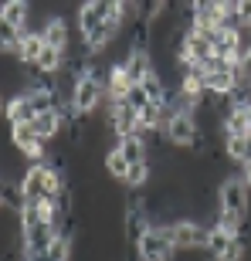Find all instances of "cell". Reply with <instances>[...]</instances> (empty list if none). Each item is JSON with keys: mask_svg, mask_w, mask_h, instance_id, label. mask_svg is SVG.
<instances>
[{"mask_svg": "<svg viewBox=\"0 0 251 261\" xmlns=\"http://www.w3.org/2000/svg\"><path fill=\"white\" fill-rule=\"evenodd\" d=\"M166 231H170L173 251H204L207 248V224H200V221L180 217V221L166 224Z\"/></svg>", "mask_w": 251, "mask_h": 261, "instance_id": "cell-1", "label": "cell"}, {"mask_svg": "<svg viewBox=\"0 0 251 261\" xmlns=\"http://www.w3.org/2000/svg\"><path fill=\"white\" fill-rule=\"evenodd\" d=\"M200 126H197V119L190 116V112H173V119L166 122V133L163 139L173 149H197V143H200Z\"/></svg>", "mask_w": 251, "mask_h": 261, "instance_id": "cell-2", "label": "cell"}, {"mask_svg": "<svg viewBox=\"0 0 251 261\" xmlns=\"http://www.w3.org/2000/svg\"><path fill=\"white\" fill-rule=\"evenodd\" d=\"M109 20H112V4L109 0H88V4H78V10H75V28L82 38L95 34Z\"/></svg>", "mask_w": 251, "mask_h": 261, "instance_id": "cell-3", "label": "cell"}, {"mask_svg": "<svg viewBox=\"0 0 251 261\" xmlns=\"http://www.w3.org/2000/svg\"><path fill=\"white\" fill-rule=\"evenodd\" d=\"M31 4L24 0H7L4 7H0V28L7 31V34H28V24H31Z\"/></svg>", "mask_w": 251, "mask_h": 261, "instance_id": "cell-4", "label": "cell"}, {"mask_svg": "<svg viewBox=\"0 0 251 261\" xmlns=\"http://www.w3.org/2000/svg\"><path fill=\"white\" fill-rule=\"evenodd\" d=\"M109 129L116 133V139L136 136V133H139V112H136L129 102H116V106H109Z\"/></svg>", "mask_w": 251, "mask_h": 261, "instance_id": "cell-5", "label": "cell"}, {"mask_svg": "<svg viewBox=\"0 0 251 261\" xmlns=\"http://www.w3.org/2000/svg\"><path fill=\"white\" fill-rule=\"evenodd\" d=\"M41 34H44V44H48V48L68 55V48H71V31H68V24H65L61 14H51V17L41 24Z\"/></svg>", "mask_w": 251, "mask_h": 261, "instance_id": "cell-6", "label": "cell"}, {"mask_svg": "<svg viewBox=\"0 0 251 261\" xmlns=\"http://www.w3.org/2000/svg\"><path fill=\"white\" fill-rule=\"evenodd\" d=\"M136 88V82L129 78L122 65H109V75H106V95H109V106H116V102H126L129 92Z\"/></svg>", "mask_w": 251, "mask_h": 261, "instance_id": "cell-7", "label": "cell"}, {"mask_svg": "<svg viewBox=\"0 0 251 261\" xmlns=\"http://www.w3.org/2000/svg\"><path fill=\"white\" fill-rule=\"evenodd\" d=\"M234 238H238V234H231L224 224H211V227H207V248H204V251H207V258H211V261H221L224 251L231 248Z\"/></svg>", "mask_w": 251, "mask_h": 261, "instance_id": "cell-8", "label": "cell"}, {"mask_svg": "<svg viewBox=\"0 0 251 261\" xmlns=\"http://www.w3.org/2000/svg\"><path fill=\"white\" fill-rule=\"evenodd\" d=\"M116 149L126 156V160H129V166L146 163V160H149V139H146V136H139V133H136V136H126V139H119Z\"/></svg>", "mask_w": 251, "mask_h": 261, "instance_id": "cell-9", "label": "cell"}, {"mask_svg": "<svg viewBox=\"0 0 251 261\" xmlns=\"http://www.w3.org/2000/svg\"><path fill=\"white\" fill-rule=\"evenodd\" d=\"M4 116H7L10 126H28V122H34V119H38V112H34V106H31L28 95H17V98H7Z\"/></svg>", "mask_w": 251, "mask_h": 261, "instance_id": "cell-10", "label": "cell"}, {"mask_svg": "<svg viewBox=\"0 0 251 261\" xmlns=\"http://www.w3.org/2000/svg\"><path fill=\"white\" fill-rule=\"evenodd\" d=\"M31 129H34V136H38L41 143H48V139L61 136V129H65V116H61V112H44V116H38L34 122H31Z\"/></svg>", "mask_w": 251, "mask_h": 261, "instance_id": "cell-11", "label": "cell"}, {"mask_svg": "<svg viewBox=\"0 0 251 261\" xmlns=\"http://www.w3.org/2000/svg\"><path fill=\"white\" fill-rule=\"evenodd\" d=\"M48 48L44 44V34L41 31H28L24 38H20V48H17V61L20 65H34V61L41 58V51Z\"/></svg>", "mask_w": 251, "mask_h": 261, "instance_id": "cell-12", "label": "cell"}, {"mask_svg": "<svg viewBox=\"0 0 251 261\" xmlns=\"http://www.w3.org/2000/svg\"><path fill=\"white\" fill-rule=\"evenodd\" d=\"M102 166H106V173L112 176V180H126V173H129V160H126L122 153H119L116 146L106 153V160H102Z\"/></svg>", "mask_w": 251, "mask_h": 261, "instance_id": "cell-13", "label": "cell"}, {"mask_svg": "<svg viewBox=\"0 0 251 261\" xmlns=\"http://www.w3.org/2000/svg\"><path fill=\"white\" fill-rule=\"evenodd\" d=\"M149 180H153V163L146 160V163L129 166V173H126V180H122V184H126V187H133V190H139V187H146Z\"/></svg>", "mask_w": 251, "mask_h": 261, "instance_id": "cell-14", "label": "cell"}, {"mask_svg": "<svg viewBox=\"0 0 251 261\" xmlns=\"http://www.w3.org/2000/svg\"><path fill=\"white\" fill-rule=\"evenodd\" d=\"M244 254H248V248H244V234H238V238L231 241V248L224 251L221 261H244Z\"/></svg>", "mask_w": 251, "mask_h": 261, "instance_id": "cell-15", "label": "cell"}, {"mask_svg": "<svg viewBox=\"0 0 251 261\" xmlns=\"http://www.w3.org/2000/svg\"><path fill=\"white\" fill-rule=\"evenodd\" d=\"M238 176H241L244 184H248V190H251V163H244V166H238Z\"/></svg>", "mask_w": 251, "mask_h": 261, "instance_id": "cell-16", "label": "cell"}, {"mask_svg": "<svg viewBox=\"0 0 251 261\" xmlns=\"http://www.w3.org/2000/svg\"><path fill=\"white\" fill-rule=\"evenodd\" d=\"M241 68H244V75H248V78H251V55H248V61H244V65H241Z\"/></svg>", "mask_w": 251, "mask_h": 261, "instance_id": "cell-17", "label": "cell"}, {"mask_svg": "<svg viewBox=\"0 0 251 261\" xmlns=\"http://www.w3.org/2000/svg\"><path fill=\"white\" fill-rule=\"evenodd\" d=\"M248 88H251V78H248Z\"/></svg>", "mask_w": 251, "mask_h": 261, "instance_id": "cell-18", "label": "cell"}]
</instances>
